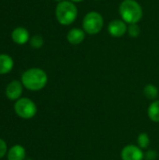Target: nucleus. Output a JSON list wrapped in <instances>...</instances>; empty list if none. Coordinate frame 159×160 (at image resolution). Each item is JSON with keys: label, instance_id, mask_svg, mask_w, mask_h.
Returning <instances> with one entry per match:
<instances>
[{"label": "nucleus", "instance_id": "nucleus-1", "mask_svg": "<svg viewBox=\"0 0 159 160\" xmlns=\"http://www.w3.org/2000/svg\"><path fill=\"white\" fill-rule=\"evenodd\" d=\"M21 82L23 87L29 91H40L47 85L48 75L41 68H31L22 74Z\"/></svg>", "mask_w": 159, "mask_h": 160}, {"label": "nucleus", "instance_id": "nucleus-2", "mask_svg": "<svg viewBox=\"0 0 159 160\" xmlns=\"http://www.w3.org/2000/svg\"><path fill=\"white\" fill-rule=\"evenodd\" d=\"M119 14L127 24H133L142 19L143 9L136 0H123L119 6Z\"/></svg>", "mask_w": 159, "mask_h": 160}, {"label": "nucleus", "instance_id": "nucleus-3", "mask_svg": "<svg viewBox=\"0 0 159 160\" xmlns=\"http://www.w3.org/2000/svg\"><path fill=\"white\" fill-rule=\"evenodd\" d=\"M78 17V8L75 3L69 0H63L57 3L55 8V18L64 26L72 24Z\"/></svg>", "mask_w": 159, "mask_h": 160}, {"label": "nucleus", "instance_id": "nucleus-4", "mask_svg": "<svg viewBox=\"0 0 159 160\" xmlns=\"http://www.w3.org/2000/svg\"><path fill=\"white\" fill-rule=\"evenodd\" d=\"M82 26L83 31L88 35H97L101 32L104 26V19L97 11H89L82 19Z\"/></svg>", "mask_w": 159, "mask_h": 160}, {"label": "nucleus", "instance_id": "nucleus-5", "mask_svg": "<svg viewBox=\"0 0 159 160\" xmlns=\"http://www.w3.org/2000/svg\"><path fill=\"white\" fill-rule=\"evenodd\" d=\"M14 111L19 117L22 119H31L37 114V108L32 99L28 98H22L15 102Z\"/></svg>", "mask_w": 159, "mask_h": 160}, {"label": "nucleus", "instance_id": "nucleus-6", "mask_svg": "<svg viewBox=\"0 0 159 160\" xmlns=\"http://www.w3.org/2000/svg\"><path fill=\"white\" fill-rule=\"evenodd\" d=\"M122 160H143L144 153L136 144H127L123 147L120 153Z\"/></svg>", "mask_w": 159, "mask_h": 160}, {"label": "nucleus", "instance_id": "nucleus-7", "mask_svg": "<svg viewBox=\"0 0 159 160\" xmlns=\"http://www.w3.org/2000/svg\"><path fill=\"white\" fill-rule=\"evenodd\" d=\"M127 23L122 19H115L109 22L108 32L113 38H121L127 33Z\"/></svg>", "mask_w": 159, "mask_h": 160}, {"label": "nucleus", "instance_id": "nucleus-8", "mask_svg": "<svg viewBox=\"0 0 159 160\" xmlns=\"http://www.w3.org/2000/svg\"><path fill=\"white\" fill-rule=\"evenodd\" d=\"M22 82L18 80L11 81L6 87L5 94L6 97L12 101H17L18 99L21 98V96L22 94Z\"/></svg>", "mask_w": 159, "mask_h": 160}, {"label": "nucleus", "instance_id": "nucleus-9", "mask_svg": "<svg viewBox=\"0 0 159 160\" xmlns=\"http://www.w3.org/2000/svg\"><path fill=\"white\" fill-rule=\"evenodd\" d=\"M11 39L14 43L18 45H24L30 40L29 31L22 26H18L14 28L11 32Z\"/></svg>", "mask_w": 159, "mask_h": 160}, {"label": "nucleus", "instance_id": "nucleus-10", "mask_svg": "<svg viewBox=\"0 0 159 160\" xmlns=\"http://www.w3.org/2000/svg\"><path fill=\"white\" fill-rule=\"evenodd\" d=\"M85 34L86 33L83 31L82 28H78V27L71 28L67 34V40L71 45H74V46L79 45L84 40Z\"/></svg>", "mask_w": 159, "mask_h": 160}, {"label": "nucleus", "instance_id": "nucleus-11", "mask_svg": "<svg viewBox=\"0 0 159 160\" xmlns=\"http://www.w3.org/2000/svg\"><path fill=\"white\" fill-rule=\"evenodd\" d=\"M14 67V61L12 57L6 53L0 54V75L9 73Z\"/></svg>", "mask_w": 159, "mask_h": 160}, {"label": "nucleus", "instance_id": "nucleus-12", "mask_svg": "<svg viewBox=\"0 0 159 160\" xmlns=\"http://www.w3.org/2000/svg\"><path fill=\"white\" fill-rule=\"evenodd\" d=\"M7 160H24L26 151L23 146L16 144L7 151Z\"/></svg>", "mask_w": 159, "mask_h": 160}, {"label": "nucleus", "instance_id": "nucleus-13", "mask_svg": "<svg viewBox=\"0 0 159 160\" xmlns=\"http://www.w3.org/2000/svg\"><path fill=\"white\" fill-rule=\"evenodd\" d=\"M147 115L153 123H159V99L154 100L149 104Z\"/></svg>", "mask_w": 159, "mask_h": 160}, {"label": "nucleus", "instance_id": "nucleus-14", "mask_svg": "<svg viewBox=\"0 0 159 160\" xmlns=\"http://www.w3.org/2000/svg\"><path fill=\"white\" fill-rule=\"evenodd\" d=\"M143 95L149 100H157L158 97V88L153 83L146 84L143 88Z\"/></svg>", "mask_w": 159, "mask_h": 160}, {"label": "nucleus", "instance_id": "nucleus-15", "mask_svg": "<svg viewBox=\"0 0 159 160\" xmlns=\"http://www.w3.org/2000/svg\"><path fill=\"white\" fill-rule=\"evenodd\" d=\"M150 143H151V140H150V136L145 133V132H142V133H140L138 138H137V145L142 149V150H146L149 148L150 146Z\"/></svg>", "mask_w": 159, "mask_h": 160}, {"label": "nucleus", "instance_id": "nucleus-16", "mask_svg": "<svg viewBox=\"0 0 159 160\" xmlns=\"http://www.w3.org/2000/svg\"><path fill=\"white\" fill-rule=\"evenodd\" d=\"M30 46L34 49H40L44 45V39L40 35H35L30 38L29 40Z\"/></svg>", "mask_w": 159, "mask_h": 160}, {"label": "nucleus", "instance_id": "nucleus-17", "mask_svg": "<svg viewBox=\"0 0 159 160\" xmlns=\"http://www.w3.org/2000/svg\"><path fill=\"white\" fill-rule=\"evenodd\" d=\"M127 33L130 38H139L141 35V28L138 25V23H133V24H128L127 27Z\"/></svg>", "mask_w": 159, "mask_h": 160}, {"label": "nucleus", "instance_id": "nucleus-18", "mask_svg": "<svg viewBox=\"0 0 159 160\" xmlns=\"http://www.w3.org/2000/svg\"><path fill=\"white\" fill-rule=\"evenodd\" d=\"M158 158V153L154 149H148L144 153V159L145 160H157Z\"/></svg>", "mask_w": 159, "mask_h": 160}, {"label": "nucleus", "instance_id": "nucleus-19", "mask_svg": "<svg viewBox=\"0 0 159 160\" xmlns=\"http://www.w3.org/2000/svg\"><path fill=\"white\" fill-rule=\"evenodd\" d=\"M6 154H7V146L4 140L0 139V159L3 158Z\"/></svg>", "mask_w": 159, "mask_h": 160}, {"label": "nucleus", "instance_id": "nucleus-20", "mask_svg": "<svg viewBox=\"0 0 159 160\" xmlns=\"http://www.w3.org/2000/svg\"><path fill=\"white\" fill-rule=\"evenodd\" d=\"M69 1H71V2H73V3H81V2H82V1H84V0H69Z\"/></svg>", "mask_w": 159, "mask_h": 160}, {"label": "nucleus", "instance_id": "nucleus-21", "mask_svg": "<svg viewBox=\"0 0 159 160\" xmlns=\"http://www.w3.org/2000/svg\"><path fill=\"white\" fill-rule=\"evenodd\" d=\"M53 1H55V2H57V3H59V2H61V1H63V0H53Z\"/></svg>", "mask_w": 159, "mask_h": 160}, {"label": "nucleus", "instance_id": "nucleus-22", "mask_svg": "<svg viewBox=\"0 0 159 160\" xmlns=\"http://www.w3.org/2000/svg\"><path fill=\"white\" fill-rule=\"evenodd\" d=\"M94 1H99V0H94Z\"/></svg>", "mask_w": 159, "mask_h": 160}]
</instances>
